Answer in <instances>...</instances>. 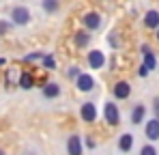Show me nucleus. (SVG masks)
Segmentation results:
<instances>
[{"label": "nucleus", "instance_id": "f257e3e1", "mask_svg": "<svg viewBox=\"0 0 159 155\" xmlns=\"http://www.w3.org/2000/svg\"><path fill=\"white\" fill-rule=\"evenodd\" d=\"M103 119H106L107 125H112V127H116L120 123V110H118V106L114 101L103 103Z\"/></svg>", "mask_w": 159, "mask_h": 155}, {"label": "nucleus", "instance_id": "f03ea898", "mask_svg": "<svg viewBox=\"0 0 159 155\" xmlns=\"http://www.w3.org/2000/svg\"><path fill=\"white\" fill-rule=\"evenodd\" d=\"M11 20H13L15 26H26L30 22V11H28L26 7H15L11 11Z\"/></svg>", "mask_w": 159, "mask_h": 155}, {"label": "nucleus", "instance_id": "7ed1b4c3", "mask_svg": "<svg viewBox=\"0 0 159 155\" xmlns=\"http://www.w3.org/2000/svg\"><path fill=\"white\" fill-rule=\"evenodd\" d=\"M82 24H84L86 30H97L101 26V15L97 11H88V13L82 15Z\"/></svg>", "mask_w": 159, "mask_h": 155}, {"label": "nucleus", "instance_id": "20e7f679", "mask_svg": "<svg viewBox=\"0 0 159 155\" xmlns=\"http://www.w3.org/2000/svg\"><path fill=\"white\" fill-rule=\"evenodd\" d=\"M80 116H82L84 123H95V121H97V108H95V103H93V101L82 103V108H80Z\"/></svg>", "mask_w": 159, "mask_h": 155}, {"label": "nucleus", "instance_id": "39448f33", "mask_svg": "<svg viewBox=\"0 0 159 155\" xmlns=\"http://www.w3.org/2000/svg\"><path fill=\"white\" fill-rule=\"evenodd\" d=\"M86 58H88V67L90 69H101L106 65V54L101 50H90Z\"/></svg>", "mask_w": 159, "mask_h": 155}, {"label": "nucleus", "instance_id": "423d86ee", "mask_svg": "<svg viewBox=\"0 0 159 155\" xmlns=\"http://www.w3.org/2000/svg\"><path fill=\"white\" fill-rule=\"evenodd\" d=\"M75 86H78V91H82V93H88V91L95 88V78L90 76V73H80L78 80H75Z\"/></svg>", "mask_w": 159, "mask_h": 155}, {"label": "nucleus", "instance_id": "0eeeda50", "mask_svg": "<svg viewBox=\"0 0 159 155\" xmlns=\"http://www.w3.org/2000/svg\"><path fill=\"white\" fill-rule=\"evenodd\" d=\"M129 95H131V84H129V82L120 80V82L114 84V97H116V99H127Z\"/></svg>", "mask_w": 159, "mask_h": 155}, {"label": "nucleus", "instance_id": "6e6552de", "mask_svg": "<svg viewBox=\"0 0 159 155\" xmlns=\"http://www.w3.org/2000/svg\"><path fill=\"white\" fill-rule=\"evenodd\" d=\"M144 134H146V138H148L151 142L159 140V121H157V119H151V121H146Z\"/></svg>", "mask_w": 159, "mask_h": 155}, {"label": "nucleus", "instance_id": "1a4fd4ad", "mask_svg": "<svg viewBox=\"0 0 159 155\" xmlns=\"http://www.w3.org/2000/svg\"><path fill=\"white\" fill-rule=\"evenodd\" d=\"M142 54H144V67H146V71H153L157 67V58H155L153 50L148 45H142Z\"/></svg>", "mask_w": 159, "mask_h": 155}, {"label": "nucleus", "instance_id": "9d476101", "mask_svg": "<svg viewBox=\"0 0 159 155\" xmlns=\"http://www.w3.org/2000/svg\"><path fill=\"white\" fill-rule=\"evenodd\" d=\"M67 153L82 155V140H80V136H69V140H67Z\"/></svg>", "mask_w": 159, "mask_h": 155}, {"label": "nucleus", "instance_id": "9b49d317", "mask_svg": "<svg viewBox=\"0 0 159 155\" xmlns=\"http://www.w3.org/2000/svg\"><path fill=\"white\" fill-rule=\"evenodd\" d=\"M144 114H146V108L142 106V103H135L131 110V123L133 125H140L142 121H144Z\"/></svg>", "mask_w": 159, "mask_h": 155}, {"label": "nucleus", "instance_id": "f8f14e48", "mask_svg": "<svg viewBox=\"0 0 159 155\" xmlns=\"http://www.w3.org/2000/svg\"><path fill=\"white\" fill-rule=\"evenodd\" d=\"M17 86L24 88V91H30V88L34 86V78H32V73L22 71V73H20V80H17Z\"/></svg>", "mask_w": 159, "mask_h": 155}, {"label": "nucleus", "instance_id": "ddd939ff", "mask_svg": "<svg viewBox=\"0 0 159 155\" xmlns=\"http://www.w3.org/2000/svg\"><path fill=\"white\" fill-rule=\"evenodd\" d=\"M144 26L151 28V30H157L159 28V11H148L144 15Z\"/></svg>", "mask_w": 159, "mask_h": 155}, {"label": "nucleus", "instance_id": "4468645a", "mask_svg": "<svg viewBox=\"0 0 159 155\" xmlns=\"http://www.w3.org/2000/svg\"><path fill=\"white\" fill-rule=\"evenodd\" d=\"M73 43H75L78 48H88V43H90L88 30H78V32L73 35Z\"/></svg>", "mask_w": 159, "mask_h": 155}, {"label": "nucleus", "instance_id": "2eb2a0df", "mask_svg": "<svg viewBox=\"0 0 159 155\" xmlns=\"http://www.w3.org/2000/svg\"><path fill=\"white\" fill-rule=\"evenodd\" d=\"M58 95H60V86H58L56 82H48V84L43 86V97L54 99V97H58Z\"/></svg>", "mask_w": 159, "mask_h": 155}, {"label": "nucleus", "instance_id": "dca6fc26", "mask_svg": "<svg viewBox=\"0 0 159 155\" xmlns=\"http://www.w3.org/2000/svg\"><path fill=\"white\" fill-rule=\"evenodd\" d=\"M131 147H133V136L131 134H123L118 138V149L120 151H131Z\"/></svg>", "mask_w": 159, "mask_h": 155}, {"label": "nucleus", "instance_id": "f3484780", "mask_svg": "<svg viewBox=\"0 0 159 155\" xmlns=\"http://www.w3.org/2000/svg\"><path fill=\"white\" fill-rule=\"evenodd\" d=\"M41 4H43V11H45V13H56V11H58V7H60V2H58V0H43Z\"/></svg>", "mask_w": 159, "mask_h": 155}, {"label": "nucleus", "instance_id": "a211bd4d", "mask_svg": "<svg viewBox=\"0 0 159 155\" xmlns=\"http://www.w3.org/2000/svg\"><path fill=\"white\" fill-rule=\"evenodd\" d=\"M43 67L48 69V71H52V69H56V58H54L52 54H43Z\"/></svg>", "mask_w": 159, "mask_h": 155}, {"label": "nucleus", "instance_id": "6ab92c4d", "mask_svg": "<svg viewBox=\"0 0 159 155\" xmlns=\"http://www.w3.org/2000/svg\"><path fill=\"white\" fill-rule=\"evenodd\" d=\"M80 73H82V71H80V67H75V65H71V67L67 69V78H69V80H78Z\"/></svg>", "mask_w": 159, "mask_h": 155}, {"label": "nucleus", "instance_id": "aec40b11", "mask_svg": "<svg viewBox=\"0 0 159 155\" xmlns=\"http://www.w3.org/2000/svg\"><path fill=\"white\" fill-rule=\"evenodd\" d=\"M140 155H157V149H155L153 144H144V147L140 149Z\"/></svg>", "mask_w": 159, "mask_h": 155}, {"label": "nucleus", "instance_id": "412c9836", "mask_svg": "<svg viewBox=\"0 0 159 155\" xmlns=\"http://www.w3.org/2000/svg\"><path fill=\"white\" fill-rule=\"evenodd\" d=\"M43 58V54L41 52H32V54H28V56H24V63H32V60H41Z\"/></svg>", "mask_w": 159, "mask_h": 155}, {"label": "nucleus", "instance_id": "4be33fe9", "mask_svg": "<svg viewBox=\"0 0 159 155\" xmlns=\"http://www.w3.org/2000/svg\"><path fill=\"white\" fill-rule=\"evenodd\" d=\"M153 112H155V119L159 121V97L153 99Z\"/></svg>", "mask_w": 159, "mask_h": 155}, {"label": "nucleus", "instance_id": "5701e85b", "mask_svg": "<svg viewBox=\"0 0 159 155\" xmlns=\"http://www.w3.org/2000/svg\"><path fill=\"white\" fill-rule=\"evenodd\" d=\"M138 76H140V78H146V76H148V71H146V67H144V65H140V69H138Z\"/></svg>", "mask_w": 159, "mask_h": 155}, {"label": "nucleus", "instance_id": "b1692460", "mask_svg": "<svg viewBox=\"0 0 159 155\" xmlns=\"http://www.w3.org/2000/svg\"><path fill=\"white\" fill-rule=\"evenodd\" d=\"M4 32H9V24L7 22H0V35H4Z\"/></svg>", "mask_w": 159, "mask_h": 155}, {"label": "nucleus", "instance_id": "393cba45", "mask_svg": "<svg viewBox=\"0 0 159 155\" xmlns=\"http://www.w3.org/2000/svg\"><path fill=\"white\" fill-rule=\"evenodd\" d=\"M86 147H88V149H95V140H93V138H90V136H88V138H86Z\"/></svg>", "mask_w": 159, "mask_h": 155}, {"label": "nucleus", "instance_id": "a878e982", "mask_svg": "<svg viewBox=\"0 0 159 155\" xmlns=\"http://www.w3.org/2000/svg\"><path fill=\"white\" fill-rule=\"evenodd\" d=\"M7 65V58H0V67H4Z\"/></svg>", "mask_w": 159, "mask_h": 155}, {"label": "nucleus", "instance_id": "bb28decb", "mask_svg": "<svg viewBox=\"0 0 159 155\" xmlns=\"http://www.w3.org/2000/svg\"><path fill=\"white\" fill-rule=\"evenodd\" d=\"M0 155H7V153H4V151H2V149H0Z\"/></svg>", "mask_w": 159, "mask_h": 155}, {"label": "nucleus", "instance_id": "cd10ccee", "mask_svg": "<svg viewBox=\"0 0 159 155\" xmlns=\"http://www.w3.org/2000/svg\"><path fill=\"white\" fill-rule=\"evenodd\" d=\"M157 41H159V28H157Z\"/></svg>", "mask_w": 159, "mask_h": 155}]
</instances>
